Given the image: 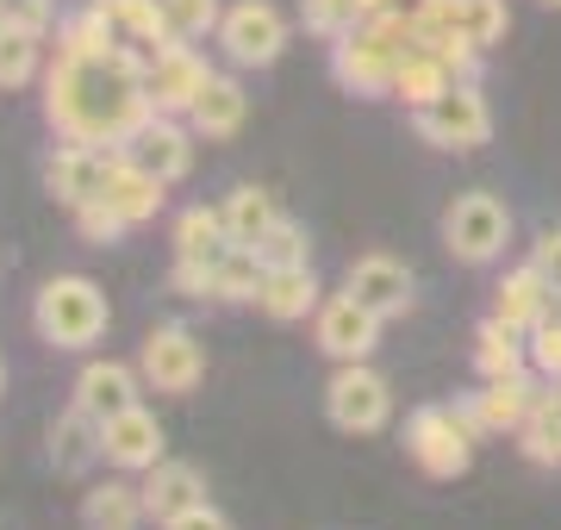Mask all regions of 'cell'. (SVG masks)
<instances>
[{
  "instance_id": "7c38bea8",
  "label": "cell",
  "mask_w": 561,
  "mask_h": 530,
  "mask_svg": "<svg viewBox=\"0 0 561 530\" xmlns=\"http://www.w3.org/2000/svg\"><path fill=\"white\" fill-rule=\"evenodd\" d=\"M206 82H213V69H206V57L194 50L187 38L162 44L157 57H150V69H144V88H150V101H157V113H194V101L206 94Z\"/></svg>"
},
{
  "instance_id": "cb8c5ba5",
  "label": "cell",
  "mask_w": 561,
  "mask_h": 530,
  "mask_svg": "<svg viewBox=\"0 0 561 530\" xmlns=\"http://www.w3.org/2000/svg\"><path fill=\"white\" fill-rule=\"evenodd\" d=\"M231 250V231H225V212L219 206H187L175 212V263H219Z\"/></svg>"
},
{
  "instance_id": "d4e9b609",
  "label": "cell",
  "mask_w": 561,
  "mask_h": 530,
  "mask_svg": "<svg viewBox=\"0 0 561 530\" xmlns=\"http://www.w3.org/2000/svg\"><path fill=\"white\" fill-rule=\"evenodd\" d=\"M243 113H250V94H243L231 76H213V82H206V94L194 101V113H187V125H194L201 138H238Z\"/></svg>"
},
{
  "instance_id": "f546056e",
  "label": "cell",
  "mask_w": 561,
  "mask_h": 530,
  "mask_svg": "<svg viewBox=\"0 0 561 530\" xmlns=\"http://www.w3.org/2000/svg\"><path fill=\"white\" fill-rule=\"evenodd\" d=\"M106 50H119V32L106 25V13L94 0L57 25V57H106Z\"/></svg>"
},
{
  "instance_id": "3957f363",
  "label": "cell",
  "mask_w": 561,
  "mask_h": 530,
  "mask_svg": "<svg viewBox=\"0 0 561 530\" xmlns=\"http://www.w3.org/2000/svg\"><path fill=\"white\" fill-rule=\"evenodd\" d=\"M412 125H419V138L431 150H481L493 138V106L474 82H449L431 106L412 113Z\"/></svg>"
},
{
  "instance_id": "4316f807",
  "label": "cell",
  "mask_w": 561,
  "mask_h": 530,
  "mask_svg": "<svg viewBox=\"0 0 561 530\" xmlns=\"http://www.w3.org/2000/svg\"><path fill=\"white\" fill-rule=\"evenodd\" d=\"M50 462L62 474H81L88 462H101V418H88L81 406H69L50 425Z\"/></svg>"
},
{
  "instance_id": "484cf974",
  "label": "cell",
  "mask_w": 561,
  "mask_h": 530,
  "mask_svg": "<svg viewBox=\"0 0 561 530\" xmlns=\"http://www.w3.org/2000/svg\"><path fill=\"white\" fill-rule=\"evenodd\" d=\"M524 362H530V344H524V331H512L505 319H481V331H474V368H481V381L524 375Z\"/></svg>"
},
{
  "instance_id": "44dd1931",
  "label": "cell",
  "mask_w": 561,
  "mask_h": 530,
  "mask_svg": "<svg viewBox=\"0 0 561 530\" xmlns=\"http://www.w3.org/2000/svg\"><path fill=\"white\" fill-rule=\"evenodd\" d=\"M144 518V487L131 481H94L81 493V530H138Z\"/></svg>"
},
{
  "instance_id": "60d3db41",
  "label": "cell",
  "mask_w": 561,
  "mask_h": 530,
  "mask_svg": "<svg viewBox=\"0 0 561 530\" xmlns=\"http://www.w3.org/2000/svg\"><path fill=\"white\" fill-rule=\"evenodd\" d=\"M0 13L13 25H25V32H44L50 25V0H0Z\"/></svg>"
},
{
  "instance_id": "30bf717a",
  "label": "cell",
  "mask_w": 561,
  "mask_h": 530,
  "mask_svg": "<svg viewBox=\"0 0 561 530\" xmlns=\"http://www.w3.org/2000/svg\"><path fill=\"white\" fill-rule=\"evenodd\" d=\"M331 76H337V88H350V94H362V101H381V94H393L400 50H387L368 25H356V32L331 38Z\"/></svg>"
},
{
  "instance_id": "7a4b0ae2",
  "label": "cell",
  "mask_w": 561,
  "mask_h": 530,
  "mask_svg": "<svg viewBox=\"0 0 561 530\" xmlns=\"http://www.w3.org/2000/svg\"><path fill=\"white\" fill-rule=\"evenodd\" d=\"M106 293L88 275H50L32 307V325L50 349H94L106 337Z\"/></svg>"
},
{
  "instance_id": "f6af8a7d",
  "label": "cell",
  "mask_w": 561,
  "mask_h": 530,
  "mask_svg": "<svg viewBox=\"0 0 561 530\" xmlns=\"http://www.w3.org/2000/svg\"><path fill=\"white\" fill-rule=\"evenodd\" d=\"M542 7H561V0H542Z\"/></svg>"
},
{
  "instance_id": "4fadbf2b",
  "label": "cell",
  "mask_w": 561,
  "mask_h": 530,
  "mask_svg": "<svg viewBox=\"0 0 561 530\" xmlns=\"http://www.w3.org/2000/svg\"><path fill=\"white\" fill-rule=\"evenodd\" d=\"M101 462L119 474H150L162 462V425L144 406H125L101 418Z\"/></svg>"
},
{
  "instance_id": "ffe728a7",
  "label": "cell",
  "mask_w": 561,
  "mask_h": 530,
  "mask_svg": "<svg viewBox=\"0 0 561 530\" xmlns=\"http://www.w3.org/2000/svg\"><path fill=\"white\" fill-rule=\"evenodd\" d=\"M256 307L275 319V325H294V319H306V312H319V275H312V263L300 268H268V281H262Z\"/></svg>"
},
{
  "instance_id": "5b68a950",
  "label": "cell",
  "mask_w": 561,
  "mask_h": 530,
  "mask_svg": "<svg viewBox=\"0 0 561 530\" xmlns=\"http://www.w3.org/2000/svg\"><path fill=\"white\" fill-rule=\"evenodd\" d=\"M324 418L350 437H368V430H381L393 418V388H387V375H375L368 362H337L331 375V388H324Z\"/></svg>"
},
{
  "instance_id": "2e32d148",
  "label": "cell",
  "mask_w": 561,
  "mask_h": 530,
  "mask_svg": "<svg viewBox=\"0 0 561 530\" xmlns=\"http://www.w3.org/2000/svg\"><path fill=\"white\" fill-rule=\"evenodd\" d=\"M138 388H144V375L138 368H125V362H88L76 375V400L69 406H81L88 418H113V412H125V406H138Z\"/></svg>"
},
{
  "instance_id": "603a6c76",
  "label": "cell",
  "mask_w": 561,
  "mask_h": 530,
  "mask_svg": "<svg viewBox=\"0 0 561 530\" xmlns=\"http://www.w3.org/2000/svg\"><path fill=\"white\" fill-rule=\"evenodd\" d=\"M162 187H169V182H162V175H150V169L125 150L119 169H113V182H106V200L125 212V224H150L162 212Z\"/></svg>"
},
{
  "instance_id": "4dcf8cb0",
  "label": "cell",
  "mask_w": 561,
  "mask_h": 530,
  "mask_svg": "<svg viewBox=\"0 0 561 530\" xmlns=\"http://www.w3.org/2000/svg\"><path fill=\"white\" fill-rule=\"evenodd\" d=\"M213 281H219V300L225 307H238V300H256L262 293V281H268V268H262V256H256V244H231L213 263Z\"/></svg>"
},
{
  "instance_id": "e0dca14e",
  "label": "cell",
  "mask_w": 561,
  "mask_h": 530,
  "mask_svg": "<svg viewBox=\"0 0 561 530\" xmlns=\"http://www.w3.org/2000/svg\"><path fill=\"white\" fill-rule=\"evenodd\" d=\"M561 293H556V281L542 275L537 263H524V268H512L500 281V293H493V319H505L512 331H530V325H542L549 319V307H556Z\"/></svg>"
},
{
  "instance_id": "836d02e7",
  "label": "cell",
  "mask_w": 561,
  "mask_h": 530,
  "mask_svg": "<svg viewBox=\"0 0 561 530\" xmlns=\"http://www.w3.org/2000/svg\"><path fill=\"white\" fill-rule=\"evenodd\" d=\"M256 256H262V268H300V263H312V244H306V231L294 219H275V231L256 244Z\"/></svg>"
},
{
  "instance_id": "d6a6232c",
  "label": "cell",
  "mask_w": 561,
  "mask_h": 530,
  "mask_svg": "<svg viewBox=\"0 0 561 530\" xmlns=\"http://www.w3.org/2000/svg\"><path fill=\"white\" fill-rule=\"evenodd\" d=\"M300 20H306V32H319V38H343V32L368 25V7H362V0H300Z\"/></svg>"
},
{
  "instance_id": "8992f818",
  "label": "cell",
  "mask_w": 561,
  "mask_h": 530,
  "mask_svg": "<svg viewBox=\"0 0 561 530\" xmlns=\"http://www.w3.org/2000/svg\"><path fill=\"white\" fill-rule=\"evenodd\" d=\"M405 449L431 481H456L468 469V456H474V430L461 425L456 406H419L405 418Z\"/></svg>"
},
{
  "instance_id": "f35d334b",
  "label": "cell",
  "mask_w": 561,
  "mask_h": 530,
  "mask_svg": "<svg viewBox=\"0 0 561 530\" xmlns=\"http://www.w3.org/2000/svg\"><path fill=\"white\" fill-rule=\"evenodd\" d=\"M169 287H175L181 300H219V281H213L206 263H175L169 268Z\"/></svg>"
},
{
  "instance_id": "8d00e7d4",
  "label": "cell",
  "mask_w": 561,
  "mask_h": 530,
  "mask_svg": "<svg viewBox=\"0 0 561 530\" xmlns=\"http://www.w3.org/2000/svg\"><path fill=\"white\" fill-rule=\"evenodd\" d=\"M162 13H169V32L175 38H206V32H219V0H162Z\"/></svg>"
},
{
  "instance_id": "1f68e13d",
  "label": "cell",
  "mask_w": 561,
  "mask_h": 530,
  "mask_svg": "<svg viewBox=\"0 0 561 530\" xmlns=\"http://www.w3.org/2000/svg\"><path fill=\"white\" fill-rule=\"evenodd\" d=\"M44 62V32H25V25H7L0 32V88H25Z\"/></svg>"
},
{
  "instance_id": "f1b7e54d",
  "label": "cell",
  "mask_w": 561,
  "mask_h": 530,
  "mask_svg": "<svg viewBox=\"0 0 561 530\" xmlns=\"http://www.w3.org/2000/svg\"><path fill=\"white\" fill-rule=\"evenodd\" d=\"M456 82V76H449V62L437 57V50H412V57H400V76H393V94H400L405 106H412V113H419V106H431L443 94V88Z\"/></svg>"
},
{
  "instance_id": "52a82bcc",
  "label": "cell",
  "mask_w": 561,
  "mask_h": 530,
  "mask_svg": "<svg viewBox=\"0 0 561 530\" xmlns=\"http://www.w3.org/2000/svg\"><path fill=\"white\" fill-rule=\"evenodd\" d=\"M119 143H62V150H50L44 157V187H50V200L57 206H88L101 200L106 182H113V169H119Z\"/></svg>"
},
{
  "instance_id": "d6986e66",
  "label": "cell",
  "mask_w": 561,
  "mask_h": 530,
  "mask_svg": "<svg viewBox=\"0 0 561 530\" xmlns=\"http://www.w3.org/2000/svg\"><path fill=\"white\" fill-rule=\"evenodd\" d=\"M125 150H131V157L150 169V175H162V182H181V175L194 169V143H187V131H181L169 113H157V119L144 125V131L125 143Z\"/></svg>"
},
{
  "instance_id": "9a60e30c",
  "label": "cell",
  "mask_w": 561,
  "mask_h": 530,
  "mask_svg": "<svg viewBox=\"0 0 561 530\" xmlns=\"http://www.w3.org/2000/svg\"><path fill=\"white\" fill-rule=\"evenodd\" d=\"M343 287H350L368 312H381V319L412 312V268L393 263V256H356L350 275H343Z\"/></svg>"
},
{
  "instance_id": "ac0fdd59",
  "label": "cell",
  "mask_w": 561,
  "mask_h": 530,
  "mask_svg": "<svg viewBox=\"0 0 561 530\" xmlns=\"http://www.w3.org/2000/svg\"><path fill=\"white\" fill-rule=\"evenodd\" d=\"M187 506H206L201 469H194V462H169V456H162L157 469L144 474V511H150L157 525H169V518H175V511H187Z\"/></svg>"
},
{
  "instance_id": "ee69618b",
  "label": "cell",
  "mask_w": 561,
  "mask_h": 530,
  "mask_svg": "<svg viewBox=\"0 0 561 530\" xmlns=\"http://www.w3.org/2000/svg\"><path fill=\"white\" fill-rule=\"evenodd\" d=\"M7 25H13V20H7V13H0V32H7Z\"/></svg>"
},
{
  "instance_id": "5bb4252c",
  "label": "cell",
  "mask_w": 561,
  "mask_h": 530,
  "mask_svg": "<svg viewBox=\"0 0 561 530\" xmlns=\"http://www.w3.org/2000/svg\"><path fill=\"white\" fill-rule=\"evenodd\" d=\"M530 406H537V388L524 375H505V381H486L481 393H468L456 412H461V425L481 437V430H524Z\"/></svg>"
},
{
  "instance_id": "74e56055",
  "label": "cell",
  "mask_w": 561,
  "mask_h": 530,
  "mask_svg": "<svg viewBox=\"0 0 561 530\" xmlns=\"http://www.w3.org/2000/svg\"><path fill=\"white\" fill-rule=\"evenodd\" d=\"M524 344H530V368L561 381V319H542V325L524 331Z\"/></svg>"
},
{
  "instance_id": "277c9868",
  "label": "cell",
  "mask_w": 561,
  "mask_h": 530,
  "mask_svg": "<svg viewBox=\"0 0 561 530\" xmlns=\"http://www.w3.org/2000/svg\"><path fill=\"white\" fill-rule=\"evenodd\" d=\"M505 238H512V212H505L500 194H481L474 187V194H456V206L443 212V250L468 268L493 263L505 250Z\"/></svg>"
},
{
  "instance_id": "e575fe53",
  "label": "cell",
  "mask_w": 561,
  "mask_h": 530,
  "mask_svg": "<svg viewBox=\"0 0 561 530\" xmlns=\"http://www.w3.org/2000/svg\"><path fill=\"white\" fill-rule=\"evenodd\" d=\"M461 32L481 44V50L505 44V32H512V13H505V0H461Z\"/></svg>"
},
{
  "instance_id": "9c48e42d",
  "label": "cell",
  "mask_w": 561,
  "mask_h": 530,
  "mask_svg": "<svg viewBox=\"0 0 561 530\" xmlns=\"http://www.w3.org/2000/svg\"><path fill=\"white\" fill-rule=\"evenodd\" d=\"M219 50L238 62V69H268V62L287 50V20H280V7L275 0H238V7H225Z\"/></svg>"
},
{
  "instance_id": "83f0119b",
  "label": "cell",
  "mask_w": 561,
  "mask_h": 530,
  "mask_svg": "<svg viewBox=\"0 0 561 530\" xmlns=\"http://www.w3.org/2000/svg\"><path fill=\"white\" fill-rule=\"evenodd\" d=\"M225 231H231V244H262L268 231H275V194H262V187H231L225 194Z\"/></svg>"
},
{
  "instance_id": "ab89813d",
  "label": "cell",
  "mask_w": 561,
  "mask_h": 530,
  "mask_svg": "<svg viewBox=\"0 0 561 530\" xmlns=\"http://www.w3.org/2000/svg\"><path fill=\"white\" fill-rule=\"evenodd\" d=\"M162 530H231V518H225V511L213 506V499H206V506H187V511H175V518H169Z\"/></svg>"
},
{
  "instance_id": "b9f144b4",
  "label": "cell",
  "mask_w": 561,
  "mask_h": 530,
  "mask_svg": "<svg viewBox=\"0 0 561 530\" xmlns=\"http://www.w3.org/2000/svg\"><path fill=\"white\" fill-rule=\"evenodd\" d=\"M530 263H537L542 275L556 281V293H561V231H542V238H537V250H530Z\"/></svg>"
},
{
  "instance_id": "ba28073f",
  "label": "cell",
  "mask_w": 561,
  "mask_h": 530,
  "mask_svg": "<svg viewBox=\"0 0 561 530\" xmlns=\"http://www.w3.org/2000/svg\"><path fill=\"white\" fill-rule=\"evenodd\" d=\"M138 375L150 393H194L206 375V344L187 325H157L138 349Z\"/></svg>"
},
{
  "instance_id": "8fae6325",
  "label": "cell",
  "mask_w": 561,
  "mask_h": 530,
  "mask_svg": "<svg viewBox=\"0 0 561 530\" xmlns=\"http://www.w3.org/2000/svg\"><path fill=\"white\" fill-rule=\"evenodd\" d=\"M312 319H319L312 331H319V349L331 356V362H368V356H375V344H381V325H387L381 312H368L350 287H343V293H331Z\"/></svg>"
},
{
  "instance_id": "6da1fadb",
  "label": "cell",
  "mask_w": 561,
  "mask_h": 530,
  "mask_svg": "<svg viewBox=\"0 0 561 530\" xmlns=\"http://www.w3.org/2000/svg\"><path fill=\"white\" fill-rule=\"evenodd\" d=\"M150 50L119 44L106 57H57L44 76V119L62 143H131L157 119V101L144 88Z\"/></svg>"
},
{
  "instance_id": "d590c367",
  "label": "cell",
  "mask_w": 561,
  "mask_h": 530,
  "mask_svg": "<svg viewBox=\"0 0 561 530\" xmlns=\"http://www.w3.org/2000/svg\"><path fill=\"white\" fill-rule=\"evenodd\" d=\"M76 231L88 238V244H101V250H106V244H119V238L131 231V224H125V212H119V206H113V200L101 194V200L76 206Z\"/></svg>"
},
{
  "instance_id": "7bdbcfd3",
  "label": "cell",
  "mask_w": 561,
  "mask_h": 530,
  "mask_svg": "<svg viewBox=\"0 0 561 530\" xmlns=\"http://www.w3.org/2000/svg\"><path fill=\"white\" fill-rule=\"evenodd\" d=\"M0 388H7V362H0Z\"/></svg>"
},
{
  "instance_id": "7402d4cb",
  "label": "cell",
  "mask_w": 561,
  "mask_h": 530,
  "mask_svg": "<svg viewBox=\"0 0 561 530\" xmlns=\"http://www.w3.org/2000/svg\"><path fill=\"white\" fill-rule=\"evenodd\" d=\"M94 7H101L106 25L119 32V44H138V50H150V57H157L162 44H175L162 0H94Z\"/></svg>"
}]
</instances>
